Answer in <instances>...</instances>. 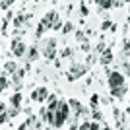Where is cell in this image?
<instances>
[{"instance_id": "34", "label": "cell", "mask_w": 130, "mask_h": 130, "mask_svg": "<svg viewBox=\"0 0 130 130\" xmlns=\"http://www.w3.org/2000/svg\"><path fill=\"white\" fill-rule=\"evenodd\" d=\"M6 120H10V117H8V113H2L0 115V124H4Z\"/></svg>"}, {"instance_id": "10", "label": "cell", "mask_w": 130, "mask_h": 130, "mask_svg": "<svg viewBox=\"0 0 130 130\" xmlns=\"http://www.w3.org/2000/svg\"><path fill=\"white\" fill-rule=\"evenodd\" d=\"M113 60H115V54H113V51H111V49H105L103 53H101V56H99V64L107 68V66L111 64Z\"/></svg>"}, {"instance_id": "6", "label": "cell", "mask_w": 130, "mask_h": 130, "mask_svg": "<svg viewBox=\"0 0 130 130\" xmlns=\"http://www.w3.org/2000/svg\"><path fill=\"white\" fill-rule=\"evenodd\" d=\"M25 53H27L25 43L20 41V39H14V41H12V54L18 56V58H22V56H25Z\"/></svg>"}, {"instance_id": "32", "label": "cell", "mask_w": 130, "mask_h": 130, "mask_svg": "<svg viewBox=\"0 0 130 130\" xmlns=\"http://www.w3.org/2000/svg\"><path fill=\"white\" fill-rule=\"evenodd\" d=\"M82 51H84V53H91V47H89V43H87V41H86V43H82Z\"/></svg>"}, {"instance_id": "42", "label": "cell", "mask_w": 130, "mask_h": 130, "mask_svg": "<svg viewBox=\"0 0 130 130\" xmlns=\"http://www.w3.org/2000/svg\"><path fill=\"white\" fill-rule=\"evenodd\" d=\"M124 2H126V4H130V0H124Z\"/></svg>"}, {"instance_id": "24", "label": "cell", "mask_w": 130, "mask_h": 130, "mask_svg": "<svg viewBox=\"0 0 130 130\" xmlns=\"http://www.w3.org/2000/svg\"><path fill=\"white\" fill-rule=\"evenodd\" d=\"M6 113H8V117H10V119H14V117H18V115L22 113V109H20V107H10Z\"/></svg>"}, {"instance_id": "7", "label": "cell", "mask_w": 130, "mask_h": 130, "mask_svg": "<svg viewBox=\"0 0 130 130\" xmlns=\"http://www.w3.org/2000/svg\"><path fill=\"white\" fill-rule=\"evenodd\" d=\"M68 107H70V113H74L80 119V115H86L87 111H86V107L78 101V99H68Z\"/></svg>"}, {"instance_id": "23", "label": "cell", "mask_w": 130, "mask_h": 130, "mask_svg": "<svg viewBox=\"0 0 130 130\" xmlns=\"http://www.w3.org/2000/svg\"><path fill=\"white\" fill-rule=\"evenodd\" d=\"M101 29H103V31H109V29H111V31H115V23L111 22V20H103V23H101Z\"/></svg>"}, {"instance_id": "19", "label": "cell", "mask_w": 130, "mask_h": 130, "mask_svg": "<svg viewBox=\"0 0 130 130\" xmlns=\"http://www.w3.org/2000/svg\"><path fill=\"white\" fill-rule=\"evenodd\" d=\"M8 87H10V80H8V78H6L4 74H2V76H0V93H2V91H6Z\"/></svg>"}, {"instance_id": "31", "label": "cell", "mask_w": 130, "mask_h": 130, "mask_svg": "<svg viewBox=\"0 0 130 130\" xmlns=\"http://www.w3.org/2000/svg\"><path fill=\"white\" fill-rule=\"evenodd\" d=\"M78 130H89V120H84L82 124H78Z\"/></svg>"}, {"instance_id": "1", "label": "cell", "mask_w": 130, "mask_h": 130, "mask_svg": "<svg viewBox=\"0 0 130 130\" xmlns=\"http://www.w3.org/2000/svg\"><path fill=\"white\" fill-rule=\"evenodd\" d=\"M68 119H70V107H68V101L58 99V105H56V109H54V122H53V126H54V128H62Z\"/></svg>"}, {"instance_id": "21", "label": "cell", "mask_w": 130, "mask_h": 130, "mask_svg": "<svg viewBox=\"0 0 130 130\" xmlns=\"http://www.w3.org/2000/svg\"><path fill=\"white\" fill-rule=\"evenodd\" d=\"M60 31H62V35H68V33H72V31H74V23H72V22H66L64 25L60 27Z\"/></svg>"}, {"instance_id": "40", "label": "cell", "mask_w": 130, "mask_h": 130, "mask_svg": "<svg viewBox=\"0 0 130 130\" xmlns=\"http://www.w3.org/2000/svg\"><path fill=\"white\" fill-rule=\"evenodd\" d=\"M101 130H111V126H105L103 124V126H101Z\"/></svg>"}, {"instance_id": "26", "label": "cell", "mask_w": 130, "mask_h": 130, "mask_svg": "<svg viewBox=\"0 0 130 130\" xmlns=\"http://www.w3.org/2000/svg\"><path fill=\"white\" fill-rule=\"evenodd\" d=\"M16 0H0V10H8Z\"/></svg>"}, {"instance_id": "25", "label": "cell", "mask_w": 130, "mask_h": 130, "mask_svg": "<svg viewBox=\"0 0 130 130\" xmlns=\"http://www.w3.org/2000/svg\"><path fill=\"white\" fill-rule=\"evenodd\" d=\"M72 54H74V51H72L70 47H66L64 51H60V56H62V58H72Z\"/></svg>"}, {"instance_id": "38", "label": "cell", "mask_w": 130, "mask_h": 130, "mask_svg": "<svg viewBox=\"0 0 130 130\" xmlns=\"http://www.w3.org/2000/svg\"><path fill=\"white\" fill-rule=\"evenodd\" d=\"M124 70H126V74L130 76V62H124Z\"/></svg>"}, {"instance_id": "45", "label": "cell", "mask_w": 130, "mask_h": 130, "mask_svg": "<svg viewBox=\"0 0 130 130\" xmlns=\"http://www.w3.org/2000/svg\"><path fill=\"white\" fill-rule=\"evenodd\" d=\"M43 130H49V128H43Z\"/></svg>"}, {"instance_id": "17", "label": "cell", "mask_w": 130, "mask_h": 130, "mask_svg": "<svg viewBox=\"0 0 130 130\" xmlns=\"http://www.w3.org/2000/svg\"><path fill=\"white\" fill-rule=\"evenodd\" d=\"M115 2L117 0H99L97 4H99L101 10H111V8H115Z\"/></svg>"}, {"instance_id": "14", "label": "cell", "mask_w": 130, "mask_h": 130, "mask_svg": "<svg viewBox=\"0 0 130 130\" xmlns=\"http://www.w3.org/2000/svg\"><path fill=\"white\" fill-rule=\"evenodd\" d=\"M25 54H27V58H29V62H35V60L41 56V53H39V49L35 47V45H33V47H29Z\"/></svg>"}, {"instance_id": "5", "label": "cell", "mask_w": 130, "mask_h": 130, "mask_svg": "<svg viewBox=\"0 0 130 130\" xmlns=\"http://www.w3.org/2000/svg\"><path fill=\"white\" fill-rule=\"evenodd\" d=\"M56 20H60L58 12H56V10H51V12H47V14L41 18V22H39V23H41L47 31H51V29H53V25L56 23Z\"/></svg>"}, {"instance_id": "16", "label": "cell", "mask_w": 130, "mask_h": 130, "mask_svg": "<svg viewBox=\"0 0 130 130\" xmlns=\"http://www.w3.org/2000/svg\"><path fill=\"white\" fill-rule=\"evenodd\" d=\"M18 70V62H14V60H8L4 64V72L6 74H14V72Z\"/></svg>"}, {"instance_id": "8", "label": "cell", "mask_w": 130, "mask_h": 130, "mask_svg": "<svg viewBox=\"0 0 130 130\" xmlns=\"http://www.w3.org/2000/svg\"><path fill=\"white\" fill-rule=\"evenodd\" d=\"M39 119L43 120L45 124L53 126V122H54V111H49L47 107H41V109H39Z\"/></svg>"}, {"instance_id": "30", "label": "cell", "mask_w": 130, "mask_h": 130, "mask_svg": "<svg viewBox=\"0 0 130 130\" xmlns=\"http://www.w3.org/2000/svg\"><path fill=\"white\" fill-rule=\"evenodd\" d=\"M80 12H82V16H87V14H89V10H87V6L84 4V2H80Z\"/></svg>"}, {"instance_id": "12", "label": "cell", "mask_w": 130, "mask_h": 130, "mask_svg": "<svg viewBox=\"0 0 130 130\" xmlns=\"http://www.w3.org/2000/svg\"><path fill=\"white\" fill-rule=\"evenodd\" d=\"M12 76V84H23V78H25V68H20L18 66V70L14 72V74H10Z\"/></svg>"}, {"instance_id": "43", "label": "cell", "mask_w": 130, "mask_h": 130, "mask_svg": "<svg viewBox=\"0 0 130 130\" xmlns=\"http://www.w3.org/2000/svg\"><path fill=\"white\" fill-rule=\"evenodd\" d=\"M93 2H95V4H97V2H99V0H93Z\"/></svg>"}, {"instance_id": "46", "label": "cell", "mask_w": 130, "mask_h": 130, "mask_svg": "<svg viewBox=\"0 0 130 130\" xmlns=\"http://www.w3.org/2000/svg\"><path fill=\"white\" fill-rule=\"evenodd\" d=\"M128 128H130V124H128Z\"/></svg>"}, {"instance_id": "29", "label": "cell", "mask_w": 130, "mask_h": 130, "mask_svg": "<svg viewBox=\"0 0 130 130\" xmlns=\"http://www.w3.org/2000/svg\"><path fill=\"white\" fill-rule=\"evenodd\" d=\"M105 49H107V47H105V43H103V41H101V43H97V47H95V49H93V51H95V53H97V54H101V53H103Z\"/></svg>"}, {"instance_id": "36", "label": "cell", "mask_w": 130, "mask_h": 130, "mask_svg": "<svg viewBox=\"0 0 130 130\" xmlns=\"http://www.w3.org/2000/svg\"><path fill=\"white\" fill-rule=\"evenodd\" d=\"M93 60H95V54H89V56H87V60H86V64H87V66L93 64Z\"/></svg>"}, {"instance_id": "2", "label": "cell", "mask_w": 130, "mask_h": 130, "mask_svg": "<svg viewBox=\"0 0 130 130\" xmlns=\"http://www.w3.org/2000/svg\"><path fill=\"white\" fill-rule=\"evenodd\" d=\"M87 70H89L87 64H78V62H74V64L68 68V72H66V80L68 82H78L80 78H84L87 74Z\"/></svg>"}, {"instance_id": "3", "label": "cell", "mask_w": 130, "mask_h": 130, "mask_svg": "<svg viewBox=\"0 0 130 130\" xmlns=\"http://www.w3.org/2000/svg\"><path fill=\"white\" fill-rule=\"evenodd\" d=\"M107 84H109V89L111 87H119V86H124L126 84V76L119 70H107Z\"/></svg>"}, {"instance_id": "15", "label": "cell", "mask_w": 130, "mask_h": 130, "mask_svg": "<svg viewBox=\"0 0 130 130\" xmlns=\"http://www.w3.org/2000/svg\"><path fill=\"white\" fill-rule=\"evenodd\" d=\"M45 103H47V109H49V111H54L56 105H58V97H56V95H49V99H47Z\"/></svg>"}, {"instance_id": "37", "label": "cell", "mask_w": 130, "mask_h": 130, "mask_svg": "<svg viewBox=\"0 0 130 130\" xmlns=\"http://www.w3.org/2000/svg\"><path fill=\"white\" fill-rule=\"evenodd\" d=\"M6 111H8L6 103H4V101H0V115H2V113H6Z\"/></svg>"}, {"instance_id": "9", "label": "cell", "mask_w": 130, "mask_h": 130, "mask_svg": "<svg viewBox=\"0 0 130 130\" xmlns=\"http://www.w3.org/2000/svg\"><path fill=\"white\" fill-rule=\"evenodd\" d=\"M128 95V86H119V87H111V97L115 99H124Z\"/></svg>"}, {"instance_id": "11", "label": "cell", "mask_w": 130, "mask_h": 130, "mask_svg": "<svg viewBox=\"0 0 130 130\" xmlns=\"http://www.w3.org/2000/svg\"><path fill=\"white\" fill-rule=\"evenodd\" d=\"M35 93H37V99H35V103H45L47 99H49V87H39V89H35Z\"/></svg>"}, {"instance_id": "27", "label": "cell", "mask_w": 130, "mask_h": 130, "mask_svg": "<svg viewBox=\"0 0 130 130\" xmlns=\"http://www.w3.org/2000/svg\"><path fill=\"white\" fill-rule=\"evenodd\" d=\"M101 122L99 120H89V130H101Z\"/></svg>"}, {"instance_id": "18", "label": "cell", "mask_w": 130, "mask_h": 130, "mask_svg": "<svg viewBox=\"0 0 130 130\" xmlns=\"http://www.w3.org/2000/svg\"><path fill=\"white\" fill-rule=\"evenodd\" d=\"M29 18H31V16H23V14H18V16L14 18V25H16V27H22L23 23L29 20Z\"/></svg>"}, {"instance_id": "4", "label": "cell", "mask_w": 130, "mask_h": 130, "mask_svg": "<svg viewBox=\"0 0 130 130\" xmlns=\"http://www.w3.org/2000/svg\"><path fill=\"white\" fill-rule=\"evenodd\" d=\"M43 56L47 60H54V58H56V39H54V37H49L47 41H45V45H43Z\"/></svg>"}, {"instance_id": "13", "label": "cell", "mask_w": 130, "mask_h": 130, "mask_svg": "<svg viewBox=\"0 0 130 130\" xmlns=\"http://www.w3.org/2000/svg\"><path fill=\"white\" fill-rule=\"evenodd\" d=\"M22 101H23V95L20 91H16V93L10 95V107H20L22 109Z\"/></svg>"}, {"instance_id": "39", "label": "cell", "mask_w": 130, "mask_h": 130, "mask_svg": "<svg viewBox=\"0 0 130 130\" xmlns=\"http://www.w3.org/2000/svg\"><path fill=\"white\" fill-rule=\"evenodd\" d=\"M68 130H78V124H76V122H74V124H70V128H68Z\"/></svg>"}, {"instance_id": "44", "label": "cell", "mask_w": 130, "mask_h": 130, "mask_svg": "<svg viewBox=\"0 0 130 130\" xmlns=\"http://www.w3.org/2000/svg\"><path fill=\"white\" fill-rule=\"evenodd\" d=\"M31 2H39V0H31Z\"/></svg>"}, {"instance_id": "20", "label": "cell", "mask_w": 130, "mask_h": 130, "mask_svg": "<svg viewBox=\"0 0 130 130\" xmlns=\"http://www.w3.org/2000/svg\"><path fill=\"white\" fill-rule=\"evenodd\" d=\"M91 119H93V120H99V122H103V113H101L97 107H93V109H91Z\"/></svg>"}, {"instance_id": "35", "label": "cell", "mask_w": 130, "mask_h": 130, "mask_svg": "<svg viewBox=\"0 0 130 130\" xmlns=\"http://www.w3.org/2000/svg\"><path fill=\"white\" fill-rule=\"evenodd\" d=\"M60 27H62V18H60V20H56V23L53 25V29H54V31H58Z\"/></svg>"}, {"instance_id": "28", "label": "cell", "mask_w": 130, "mask_h": 130, "mask_svg": "<svg viewBox=\"0 0 130 130\" xmlns=\"http://www.w3.org/2000/svg\"><path fill=\"white\" fill-rule=\"evenodd\" d=\"M89 103H91V107H97L99 105V95L97 93H93L91 97H89Z\"/></svg>"}, {"instance_id": "41", "label": "cell", "mask_w": 130, "mask_h": 130, "mask_svg": "<svg viewBox=\"0 0 130 130\" xmlns=\"http://www.w3.org/2000/svg\"><path fill=\"white\" fill-rule=\"evenodd\" d=\"M117 130H126V128H124V126H119V128H117Z\"/></svg>"}, {"instance_id": "47", "label": "cell", "mask_w": 130, "mask_h": 130, "mask_svg": "<svg viewBox=\"0 0 130 130\" xmlns=\"http://www.w3.org/2000/svg\"><path fill=\"white\" fill-rule=\"evenodd\" d=\"M43 2H45V0H43Z\"/></svg>"}, {"instance_id": "33", "label": "cell", "mask_w": 130, "mask_h": 130, "mask_svg": "<svg viewBox=\"0 0 130 130\" xmlns=\"http://www.w3.org/2000/svg\"><path fill=\"white\" fill-rule=\"evenodd\" d=\"M122 47H124V53L128 54V51H130V39H124V43H122Z\"/></svg>"}, {"instance_id": "22", "label": "cell", "mask_w": 130, "mask_h": 130, "mask_svg": "<svg viewBox=\"0 0 130 130\" xmlns=\"http://www.w3.org/2000/svg\"><path fill=\"white\" fill-rule=\"evenodd\" d=\"M74 37H76L78 43H86V41H87V35H86L84 31H80V29H78V31H74Z\"/></svg>"}]
</instances>
